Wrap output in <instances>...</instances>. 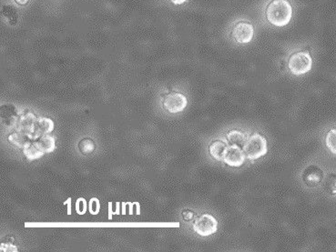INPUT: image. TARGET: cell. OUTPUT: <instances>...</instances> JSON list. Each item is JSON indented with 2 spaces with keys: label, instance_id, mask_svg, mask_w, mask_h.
<instances>
[{
  "label": "cell",
  "instance_id": "23",
  "mask_svg": "<svg viewBox=\"0 0 336 252\" xmlns=\"http://www.w3.org/2000/svg\"><path fill=\"white\" fill-rule=\"evenodd\" d=\"M2 245L6 246L7 250L5 252H18V248L11 245L10 243H2Z\"/></svg>",
  "mask_w": 336,
  "mask_h": 252
},
{
  "label": "cell",
  "instance_id": "25",
  "mask_svg": "<svg viewBox=\"0 0 336 252\" xmlns=\"http://www.w3.org/2000/svg\"><path fill=\"white\" fill-rule=\"evenodd\" d=\"M17 4L20 5V6H24L26 4H28V0H15Z\"/></svg>",
  "mask_w": 336,
  "mask_h": 252
},
{
  "label": "cell",
  "instance_id": "14",
  "mask_svg": "<svg viewBox=\"0 0 336 252\" xmlns=\"http://www.w3.org/2000/svg\"><path fill=\"white\" fill-rule=\"evenodd\" d=\"M2 16L3 18L7 20L9 24L11 25H16L17 22H18V12L16 10V8L12 6H9V5H6V6H3L2 7Z\"/></svg>",
  "mask_w": 336,
  "mask_h": 252
},
{
  "label": "cell",
  "instance_id": "11",
  "mask_svg": "<svg viewBox=\"0 0 336 252\" xmlns=\"http://www.w3.org/2000/svg\"><path fill=\"white\" fill-rule=\"evenodd\" d=\"M23 154L28 161H33L42 158L45 153L41 152L37 147H36L33 141L28 140L23 147Z\"/></svg>",
  "mask_w": 336,
  "mask_h": 252
},
{
  "label": "cell",
  "instance_id": "6",
  "mask_svg": "<svg viewBox=\"0 0 336 252\" xmlns=\"http://www.w3.org/2000/svg\"><path fill=\"white\" fill-rule=\"evenodd\" d=\"M254 35V28L251 23L245 21L238 22L231 30V36L236 42L247 44L251 42Z\"/></svg>",
  "mask_w": 336,
  "mask_h": 252
},
{
  "label": "cell",
  "instance_id": "1",
  "mask_svg": "<svg viewBox=\"0 0 336 252\" xmlns=\"http://www.w3.org/2000/svg\"><path fill=\"white\" fill-rule=\"evenodd\" d=\"M266 18L275 27H284L291 21L293 7L288 0H273L267 6Z\"/></svg>",
  "mask_w": 336,
  "mask_h": 252
},
{
  "label": "cell",
  "instance_id": "21",
  "mask_svg": "<svg viewBox=\"0 0 336 252\" xmlns=\"http://www.w3.org/2000/svg\"><path fill=\"white\" fill-rule=\"evenodd\" d=\"M80 208L83 209V211H84V214L87 212V210H88V204H87V201L84 198H82V200L80 201V198H78L76 202V211L77 213L79 212L80 210Z\"/></svg>",
  "mask_w": 336,
  "mask_h": 252
},
{
  "label": "cell",
  "instance_id": "13",
  "mask_svg": "<svg viewBox=\"0 0 336 252\" xmlns=\"http://www.w3.org/2000/svg\"><path fill=\"white\" fill-rule=\"evenodd\" d=\"M54 122L49 118H39L37 124V131L40 135H48L54 130Z\"/></svg>",
  "mask_w": 336,
  "mask_h": 252
},
{
  "label": "cell",
  "instance_id": "22",
  "mask_svg": "<svg viewBox=\"0 0 336 252\" xmlns=\"http://www.w3.org/2000/svg\"><path fill=\"white\" fill-rule=\"evenodd\" d=\"M183 217L185 218V220H190L193 217V212L192 211H183Z\"/></svg>",
  "mask_w": 336,
  "mask_h": 252
},
{
  "label": "cell",
  "instance_id": "10",
  "mask_svg": "<svg viewBox=\"0 0 336 252\" xmlns=\"http://www.w3.org/2000/svg\"><path fill=\"white\" fill-rule=\"evenodd\" d=\"M36 147H37L41 152L45 154H49L55 150L56 147V142L55 139L51 136L48 135H43L39 137L37 140L33 141Z\"/></svg>",
  "mask_w": 336,
  "mask_h": 252
},
{
  "label": "cell",
  "instance_id": "15",
  "mask_svg": "<svg viewBox=\"0 0 336 252\" xmlns=\"http://www.w3.org/2000/svg\"><path fill=\"white\" fill-rule=\"evenodd\" d=\"M228 141L231 143V145L238 146V147H243L245 144V135L238 131V130H231V132L227 135Z\"/></svg>",
  "mask_w": 336,
  "mask_h": 252
},
{
  "label": "cell",
  "instance_id": "19",
  "mask_svg": "<svg viewBox=\"0 0 336 252\" xmlns=\"http://www.w3.org/2000/svg\"><path fill=\"white\" fill-rule=\"evenodd\" d=\"M324 188L330 194H336V174H329L325 179Z\"/></svg>",
  "mask_w": 336,
  "mask_h": 252
},
{
  "label": "cell",
  "instance_id": "20",
  "mask_svg": "<svg viewBox=\"0 0 336 252\" xmlns=\"http://www.w3.org/2000/svg\"><path fill=\"white\" fill-rule=\"evenodd\" d=\"M99 209H100L99 200L97 198H92L89 202V211L92 215H97L99 212Z\"/></svg>",
  "mask_w": 336,
  "mask_h": 252
},
{
  "label": "cell",
  "instance_id": "12",
  "mask_svg": "<svg viewBox=\"0 0 336 252\" xmlns=\"http://www.w3.org/2000/svg\"><path fill=\"white\" fill-rule=\"evenodd\" d=\"M226 149H227V146L222 140H216L212 142L209 148L211 157L219 161H224Z\"/></svg>",
  "mask_w": 336,
  "mask_h": 252
},
{
  "label": "cell",
  "instance_id": "4",
  "mask_svg": "<svg viewBox=\"0 0 336 252\" xmlns=\"http://www.w3.org/2000/svg\"><path fill=\"white\" fill-rule=\"evenodd\" d=\"M37 124L38 118L33 113L28 111L19 116L16 130L25 134L31 141H35L40 137L37 131Z\"/></svg>",
  "mask_w": 336,
  "mask_h": 252
},
{
  "label": "cell",
  "instance_id": "8",
  "mask_svg": "<svg viewBox=\"0 0 336 252\" xmlns=\"http://www.w3.org/2000/svg\"><path fill=\"white\" fill-rule=\"evenodd\" d=\"M323 171L322 168L316 165H311L302 172V181L308 187H315L323 180Z\"/></svg>",
  "mask_w": 336,
  "mask_h": 252
},
{
  "label": "cell",
  "instance_id": "9",
  "mask_svg": "<svg viewBox=\"0 0 336 252\" xmlns=\"http://www.w3.org/2000/svg\"><path fill=\"white\" fill-rule=\"evenodd\" d=\"M245 160L244 151L242 150L238 146L231 145V147H227L226 152L224 155L225 163L231 167H240L243 164Z\"/></svg>",
  "mask_w": 336,
  "mask_h": 252
},
{
  "label": "cell",
  "instance_id": "2",
  "mask_svg": "<svg viewBox=\"0 0 336 252\" xmlns=\"http://www.w3.org/2000/svg\"><path fill=\"white\" fill-rule=\"evenodd\" d=\"M313 59L306 51L296 52L290 56L288 67L290 71L296 76L303 75L312 70Z\"/></svg>",
  "mask_w": 336,
  "mask_h": 252
},
{
  "label": "cell",
  "instance_id": "26",
  "mask_svg": "<svg viewBox=\"0 0 336 252\" xmlns=\"http://www.w3.org/2000/svg\"><path fill=\"white\" fill-rule=\"evenodd\" d=\"M112 204L109 203V211H110V215H109V218L112 219Z\"/></svg>",
  "mask_w": 336,
  "mask_h": 252
},
{
  "label": "cell",
  "instance_id": "3",
  "mask_svg": "<svg viewBox=\"0 0 336 252\" xmlns=\"http://www.w3.org/2000/svg\"><path fill=\"white\" fill-rule=\"evenodd\" d=\"M243 151L249 160H256L267 153V141L261 135L254 133L243 146Z\"/></svg>",
  "mask_w": 336,
  "mask_h": 252
},
{
  "label": "cell",
  "instance_id": "5",
  "mask_svg": "<svg viewBox=\"0 0 336 252\" xmlns=\"http://www.w3.org/2000/svg\"><path fill=\"white\" fill-rule=\"evenodd\" d=\"M217 220L213 216L210 214H203L195 220L193 230L200 236L206 237L214 234L217 231Z\"/></svg>",
  "mask_w": 336,
  "mask_h": 252
},
{
  "label": "cell",
  "instance_id": "18",
  "mask_svg": "<svg viewBox=\"0 0 336 252\" xmlns=\"http://www.w3.org/2000/svg\"><path fill=\"white\" fill-rule=\"evenodd\" d=\"M326 146L333 154L336 155V128L331 129L326 135Z\"/></svg>",
  "mask_w": 336,
  "mask_h": 252
},
{
  "label": "cell",
  "instance_id": "17",
  "mask_svg": "<svg viewBox=\"0 0 336 252\" xmlns=\"http://www.w3.org/2000/svg\"><path fill=\"white\" fill-rule=\"evenodd\" d=\"M96 148V144L91 139H84L78 143V149L82 154H91Z\"/></svg>",
  "mask_w": 336,
  "mask_h": 252
},
{
  "label": "cell",
  "instance_id": "24",
  "mask_svg": "<svg viewBox=\"0 0 336 252\" xmlns=\"http://www.w3.org/2000/svg\"><path fill=\"white\" fill-rule=\"evenodd\" d=\"M171 3H173L174 5H182L184 2H186V0H169Z\"/></svg>",
  "mask_w": 336,
  "mask_h": 252
},
{
  "label": "cell",
  "instance_id": "7",
  "mask_svg": "<svg viewBox=\"0 0 336 252\" xmlns=\"http://www.w3.org/2000/svg\"><path fill=\"white\" fill-rule=\"evenodd\" d=\"M187 98L178 92L169 93L163 99V107L169 113L182 112L187 107Z\"/></svg>",
  "mask_w": 336,
  "mask_h": 252
},
{
  "label": "cell",
  "instance_id": "16",
  "mask_svg": "<svg viewBox=\"0 0 336 252\" xmlns=\"http://www.w3.org/2000/svg\"><path fill=\"white\" fill-rule=\"evenodd\" d=\"M28 140H30L25 134L22 133L20 131H18V130H15L13 133H11L8 136V141L12 145H14L16 147H21V148H23L24 145L28 142Z\"/></svg>",
  "mask_w": 336,
  "mask_h": 252
}]
</instances>
